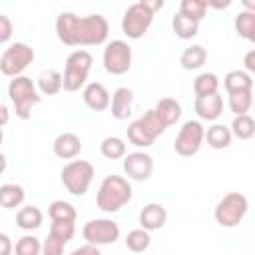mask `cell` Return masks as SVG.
<instances>
[{
    "label": "cell",
    "instance_id": "11",
    "mask_svg": "<svg viewBox=\"0 0 255 255\" xmlns=\"http://www.w3.org/2000/svg\"><path fill=\"white\" fill-rule=\"evenodd\" d=\"M82 235L84 239L90 243V245H96V247H102V245H112L120 239V225L112 219H90L84 229H82Z\"/></svg>",
    "mask_w": 255,
    "mask_h": 255
},
{
    "label": "cell",
    "instance_id": "20",
    "mask_svg": "<svg viewBox=\"0 0 255 255\" xmlns=\"http://www.w3.org/2000/svg\"><path fill=\"white\" fill-rule=\"evenodd\" d=\"M131 106H133V92L126 86L118 88L110 100V108H112V116L116 120H128L131 116Z\"/></svg>",
    "mask_w": 255,
    "mask_h": 255
},
{
    "label": "cell",
    "instance_id": "42",
    "mask_svg": "<svg viewBox=\"0 0 255 255\" xmlns=\"http://www.w3.org/2000/svg\"><path fill=\"white\" fill-rule=\"evenodd\" d=\"M6 165H8V161H6V155L0 151V175L6 171Z\"/></svg>",
    "mask_w": 255,
    "mask_h": 255
},
{
    "label": "cell",
    "instance_id": "18",
    "mask_svg": "<svg viewBox=\"0 0 255 255\" xmlns=\"http://www.w3.org/2000/svg\"><path fill=\"white\" fill-rule=\"evenodd\" d=\"M52 147H54L56 157H60V159H74L82 151V141H80V137L76 133L64 131V133L56 135Z\"/></svg>",
    "mask_w": 255,
    "mask_h": 255
},
{
    "label": "cell",
    "instance_id": "33",
    "mask_svg": "<svg viewBox=\"0 0 255 255\" xmlns=\"http://www.w3.org/2000/svg\"><path fill=\"white\" fill-rule=\"evenodd\" d=\"M253 106V90L229 94V110L235 116H245Z\"/></svg>",
    "mask_w": 255,
    "mask_h": 255
},
{
    "label": "cell",
    "instance_id": "35",
    "mask_svg": "<svg viewBox=\"0 0 255 255\" xmlns=\"http://www.w3.org/2000/svg\"><path fill=\"white\" fill-rule=\"evenodd\" d=\"M205 12H207L205 0H181V4H179V14L195 20L197 24L205 18Z\"/></svg>",
    "mask_w": 255,
    "mask_h": 255
},
{
    "label": "cell",
    "instance_id": "28",
    "mask_svg": "<svg viewBox=\"0 0 255 255\" xmlns=\"http://www.w3.org/2000/svg\"><path fill=\"white\" fill-rule=\"evenodd\" d=\"M231 137H233V135H231L229 128H225V126H221V124H213V126L205 131V137H203V139H207V145L213 147V149H225V147H229Z\"/></svg>",
    "mask_w": 255,
    "mask_h": 255
},
{
    "label": "cell",
    "instance_id": "1",
    "mask_svg": "<svg viewBox=\"0 0 255 255\" xmlns=\"http://www.w3.org/2000/svg\"><path fill=\"white\" fill-rule=\"evenodd\" d=\"M108 34L110 24L102 14L80 18L74 12H60L56 18V36L66 46H100Z\"/></svg>",
    "mask_w": 255,
    "mask_h": 255
},
{
    "label": "cell",
    "instance_id": "19",
    "mask_svg": "<svg viewBox=\"0 0 255 255\" xmlns=\"http://www.w3.org/2000/svg\"><path fill=\"white\" fill-rule=\"evenodd\" d=\"M167 221V211L161 203H147L141 211H139V225L145 231H155L161 229Z\"/></svg>",
    "mask_w": 255,
    "mask_h": 255
},
{
    "label": "cell",
    "instance_id": "2",
    "mask_svg": "<svg viewBox=\"0 0 255 255\" xmlns=\"http://www.w3.org/2000/svg\"><path fill=\"white\" fill-rule=\"evenodd\" d=\"M131 201V185L122 175H106L100 183L96 205L104 213H116Z\"/></svg>",
    "mask_w": 255,
    "mask_h": 255
},
{
    "label": "cell",
    "instance_id": "21",
    "mask_svg": "<svg viewBox=\"0 0 255 255\" xmlns=\"http://www.w3.org/2000/svg\"><path fill=\"white\" fill-rule=\"evenodd\" d=\"M223 88L227 90V94L253 90V78L243 70H231L223 78Z\"/></svg>",
    "mask_w": 255,
    "mask_h": 255
},
{
    "label": "cell",
    "instance_id": "38",
    "mask_svg": "<svg viewBox=\"0 0 255 255\" xmlns=\"http://www.w3.org/2000/svg\"><path fill=\"white\" fill-rule=\"evenodd\" d=\"M70 255H102V251H100V247H96V245H90V243H86V245H82V247H78V249H74Z\"/></svg>",
    "mask_w": 255,
    "mask_h": 255
},
{
    "label": "cell",
    "instance_id": "7",
    "mask_svg": "<svg viewBox=\"0 0 255 255\" xmlns=\"http://www.w3.org/2000/svg\"><path fill=\"white\" fill-rule=\"evenodd\" d=\"M163 131H165V128L155 118L153 110H147V112H143L141 118H137L135 122H131L128 126V139L135 147H149Z\"/></svg>",
    "mask_w": 255,
    "mask_h": 255
},
{
    "label": "cell",
    "instance_id": "4",
    "mask_svg": "<svg viewBox=\"0 0 255 255\" xmlns=\"http://www.w3.org/2000/svg\"><path fill=\"white\" fill-rule=\"evenodd\" d=\"M94 58L88 50H76L66 58L64 74H62V90L66 92H78L86 86L88 74L92 70Z\"/></svg>",
    "mask_w": 255,
    "mask_h": 255
},
{
    "label": "cell",
    "instance_id": "26",
    "mask_svg": "<svg viewBox=\"0 0 255 255\" xmlns=\"http://www.w3.org/2000/svg\"><path fill=\"white\" fill-rule=\"evenodd\" d=\"M42 221H44V215H42V211H40L36 205H26V207H22V209L18 211V215H16V223H18V227L24 229V231L38 229V227L42 225Z\"/></svg>",
    "mask_w": 255,
    "mask_h": 255
},
{
    "label": "cell",
    "instance_id": "8",
    "mask_svg": "<svg viewBox=\"0 0 255 255\" xmlns=\"http://www.w3.org/2000/svg\"><path fill=\"white\" fill-rule=\"evenodd\" d=\"M34 48H30L24 42H16L10 48H6V52L0 58V72L8 78H16L22 76V72L34 62Z\"/></svg>",
    "mask_w": 255,
    "mask_h": 255
},
{
    "label": "cell",
    "instance_id": "17",
    "mask_svg": "<svg viewBox=\"0 0 255 255\" xmlns=\"http://www.w3.org/2000/svg\"><path fill=\"white\" fill-rule=\"evenodd\" d=\"M155 118L159 120V124L163 128H169V126H175L181 118V104L175 100V98H161L155 108H151Z\"/></svg>",
    "mask_w": 255,
    "mask_h": 255
},
{
    "label": "cell",
    "instance_id": "15",
    "mask_svg": "<svg viewBox=\"0 0 255 255\" xmlns=\"http://www.w3.org/2000/svg\"><path fill=\"white\" fill-rule=\"evenodd\" d=\"M82 98H84V104L90 108V110H94V112H104V110H108L110 108V92L106 90V86L104 84H100V82H90L86 88H84V92H82Z\"/></svg>",
    "mask_w": 255,
    "mask_h": 255
},
{
    "label": "cell",
    "instance_id": "39",
    "mask_svg": "<svg viewBox=\"0 0 255 255\" xmlns=\"http://www.w3.org/2000/svg\"><path fill=\"white\" fill-rule=\"evenodd\" d=\"M12 251H14L12 239L6 233H0V255H12Z\"/></svg>",
    "mask_w": 255,
    "mask_h": 255
},
{
    "label": "cell",
    "instance_id": "6",
    "mask_svg": "<svg viewBox=\"0 0 255 255\" xmlns=\"http://www.w3.org/2000/svg\"><path fill=\"white\" fill-rule=\"evenodd\" d=\"M94 175H96L94 165L90 161H86V159H72V161H68L62 167V173H60L64 187L72 195H84L90 189Z\"/></svg>",
    "mask_w": 255,
    "mask_h": 255
},
{
    "label": "cell",
    "instance_id": "14",
    "mask_svg": "<svg viewBox=\"0 0 255 255\" xmlns=\"http://www.w3.org/2000/svg\"><path fill=\"white\" fill-rule=\"evenodd\" d=\"M153 171V159L145 151H131L124 155V173L133 181L149 179Z\"/></svg>",
    "mask_w": 255,
    "mask_h": 255
},
{
    "label": "cell",
    "instance_id": "5",
    "mask_svg": "<svg viewBox=\"0 0 255 255\" xmlns=\"http://www.w3.org/2000/svg\"><path fill=\"white\" fill-rule=\"evenodd\" d=\"M247 209H249L247 197L239 191H229L217 201L213 215L221 227H235L243 221V217L247 215Z\"/></svg>",
    "mask_w": 255,
    "mask_h": 255
},
{
    "label": "cell",
    "instance_id": "34",
    "mask_svg": "<svg viewBox=\"0 0 255 255\" xmlns=\"http://www.w3.org/2000/svg\"><path fill=\"white\" fill-rule=\"evenodd\" d=\"M151 243V237H149V231L145 229H131L128 235H126V247L133 253H141L149 247Z\"/></svg>",
    "mask_w": 255,
    "mask_h": 255
},
{
    "label": "cell",
    "instance_id": "3",
    "mask_svg": "<svg viewBox=\"0 0 255 255\" xmlns=\"http://www.w3.org/2000/svg\"><path fill=\"white\" fill-rule=\"evenodd\" d=\"M8 98L14 106V112L20 120H28L32 116V108L42 102L36 84L28 76H16L8 84Z\"/></svg>",
    "mask_w": 255,
    "mask_h": 255
},
{
    "label": "cell",
    "instance_id": "24",
    "mask_svg": "<svg viewBox=\"0 0 255 255\" xmlns=\"http://www.w3.org/2000/svg\"><path fill=\"white\" fill-rule=\"evenodd\" d=\"M235 32L237 36H241L247 42H255V12L251 10H243L235 16Z\"/></svg>",
    "mask_w": 255,
    "mask_h": 255
},
{
    "label": "cell",
    "instance_id": "29",
    "mask_svg": "<svg viewBox=\"0 0 255 255\" xmlns=\"http://www.w3.org/2000/svg\"><path fill=\"white\" fill-rule=\"evenodd\" d=\"M48 215L52 221H66V223H76V217H78L76 207L64 199L52 201L48 207Z\"/></svg>",
    "mask_w": 255,
    "mask_h": 255
},
{
    "label": "cell",
    "instance_id": "32",
    "mask_svg": "<svg viewBox=\"0 0 255 255\" xmlns=\"http://www.w3.org/2000/svg\"><path fill=\"white\" fill-rule=\"evenodd\" d=\"M100 151H102V155H104L106 159H120V157H124V155L128 153V147H126V143H124L122 137L108 135V137L102 139Z\"/></svg>",
    "mask_w": 255,
    "mask_h": 255
},
{
    "label": "cell",
    "instance_id": "30",
    "mask_svg": "<svg viewBox=\"0 0 255 255\" xmlns=\"http://www.w3.org/2000/svg\"><path fill=\"white\" fill-rule=\"evenodd\" d=\"M171 28H173V32H175L177 38H181V40H191V38L197 36L199 24H197L195 20H191V18H187V16H183V14L177 12V14L173 16V20H171Z\"/></svg>",
    "mask_w": 255,
    "mask_h": 255
},
{
    "label": "cell",
    "instance_id": "31",
    "mask_svg": "<svg viewBox=\"0 0 255 255\" xmlns=\"http://www.w3.org/2000/svg\"><path fill=\"white\" fill-rule=\"evenodd\" d=\"M229 131H231V135H235V137L247 141V139H251V137L255 135V120H253L249 114H245V116H235L233 122H231Z\"/></svg>",
    "mask_w": 255,
    "mask_h": 255
},
{
    "label": "cell",
    "instance_id": "23",
    "mask_svg": "<svg viewBox=\"0 0 255 255\" xmlns=\"http://www.w3.org/2000/svg\"><path fill=\"white\" fill-rule=\"evenodd\" d=\"M195 98H207L219 92V78L213 72H203L193 80Z\"/></svg>",
    "mask_w": 255,
    "mask_h": 255
},
{
    "label": "cell",
    "instance_id": "25",
    "mask_svg": "<svg viewBox=\"0 0 255 255\" xmlns=\"http://www.w3.org/2000/svg\"><path fill=\"white\" fill-rule=\"evenodd\" d=\"M38 94L42 96H54L62 90V74L58 70H46L38 76Z\"/></svg>",
    "mask_w": 255,
    "mask_h": 255
},
{
    "label": "cell",
    "instance_id": "12",
    "mask_svg": "<svg viewBox=\"0 0 255 255\" xmlns=\"http://www.w3.org/2000/svg\"><path fill=\"white\" fill-rule=\"evenodd\" d=\"M104 68L112 76H122L131 68V48L124 40H112L104 48Z\"/></svg>",
    "mask_w": 255,
    "mask_h": 255
},
{
    "label": "cell",
    "instance_id": "43",
    "mask_svg": "<svg viewBox=\"0 0 255 255\" xmlns=\"http://www.w3.org/2000/svg\"><path fill=\"white\" fill-rule=\"evenodd\" d=\"M2 141H4V131H2V128H0V145H2Z\"/></svg>",
    "mask_w": 255,
    "mask_h": 255
},
{
    "label": "cell",
    "instance_id": "22",
    "mask_svg": "<svg viewBox=\"0 0 255 255\" xmlns=\"http://www.w3.org/2000/svg\"><path fill=\"white\" fill-rule=\"evenodd\" d=\"M207 60V52L203 46L199 44H193L189 48H185L179 56V64L183 70H199Z\"/></svg>",
    "mask_w": 255,
    "mask_h": 255
},
{
    "label": "cell",
    "instance_id": "40",
    "mask_svg": "<svg viewBox=\"0 0 255 255\" xmlns=\"http://www.w3.org/2000/svg\"><path fill=\"white\" fill-rule=\"evenodd\" d=\"M243 64H245V70H247V74L251 76V74L255 72V50H249V52L245 54V60H243Z\"/></svg>",
    "mask_w": 255,
    "mask_h": 255
},
{
    "label": "cell",
    "instance_id": "27",
    "mask_svg": "<svg viewBox=\"0 0 255 255\" xmlns=\"http://www.w3.org/2000/svg\"><path fill=\"white\" fill-rule=\"evenodd\" d=\"M24 189L18 183H4L0 185V207L4 209H14L18 205H22L24 201Z\"/></svg>",
    "mask_w": 255,
    "mask_h": 255
},
{
    "label": "cell",
    "instance_id": "37",
    "mask_svg": "<svg viewBox=\"0 0 255 255\" xmlns=\"http://www.w3.org/2000/svg\"><path fill=\"white\" fill-rule=\"evenodd\" d=\"M12 32H14L12 20H10L6 14H0V44L8 42V40L12 38Z\"/></svg>",
    "mask_w": 255,
    "mask_h": 255
},
{
    "label": "cell",
    "instance_id": "13",
    "mask_svg": "<svg viewBox=\"0 0 255 255\" xmlns=\"http://www.w3.org/2000/svg\"><path fill=\"white\" fill-rule=\"evenodd\" d=\"M76 225L66 221H52L50 233L42 243V255H62L66 243L74 237Z\"/></svg>",
    "mask_w": 255,
    "mask_h": 255
},
{
    "label": "cell",
    "instance_id": "10",
    "mask_svg": "<svg viewBox=\"0 0 255 255\" xmlns=\"http://www.w3.org/2000/svg\"><path fill=\"white\" fill-rule=\"evenodd\" d=\"M153 22V12H149L141 2H135L131 6H128V10L124 12V18H122V32L131 38V40H139L151 26Z\"/></svg>",
    "mask_w": 255,
    "mask_h": 255
},
{
    "label": "cell",
    "instance_id": "9",
    "mask_svg": "<svg viewBox=\"0 0 255 255\" xmlns=\"http://www.w3.org/2000/svg\"><path fill=\"white\" fill-rule=\"evenodd\" d=\"M203 137H205V128L201 126V122L199 120H187L179 128V133L175 135L173 149L181 157H191L201 149Z\"/></svg>",
    "mask_w": 255,
    "mask_h": 255
},
{
    "label": "cell",
    "instance_id": "41",
    "mask_svg": "<svg viewBox=\"0 0 255 255\" xmlns=\"http://www.w3.org/2000/svg\"><path fill=\"white\" fill-rule=\"evenodd\" d=\"M8 120H10V112H8V108H6L4 104H0V128L6 126Z\"/></svg>",
    "mask_w": 255,
    "mask_h": 255
},
{
    "label": "cell",
    "instance_id": "16",
    "mask_svg": "<svg viewBox=\"0 0 255 255\" xmlns=\"http://www.w3.org/2000/svg\"><path fill=\"white\" fill-rule=\"evenodd\" d=\"M193 110H195L199 120L215 122L223 114V98L219 96V92L213 96H207V98H195Z\"/></svg>",
    "mask_w": 255,
    "mask_h": 255
},
{
    "label": "cell",
    "instance_id": "36",
    "mask_svg": "<svg viewBox=\"0 0 255 255\" xmlns=\"http://www.w3.org/2000/svg\"><path fill=\"white\" fill-rule=\"evenodd\" d=\"M16 255H42V241L34 235H24L16 241Z\"/></svg>",
    "mask_w": 255,
    "mask_h": 255
}]
</instances>
